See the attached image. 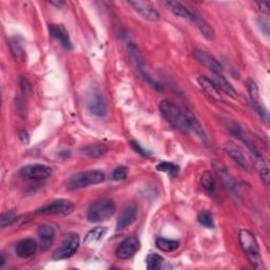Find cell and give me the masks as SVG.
<instances>
[{"mask_svg": "<svg viewBox=\"0 0 270 270\" xmlns=\"http://www.w3.org/2000/svg\"><path fill=\"white\" fill-rule=\"evenodd\" d=\"M116 211L115 203L110 198H101L95 201L88 209L87 218L91 223L107 221L114 216Z\"/></svg>", "mask_w": 270, "mask_h": 270, "instance_id": "obj_4", "label": "cell"}, {"mask_svg": "<svg viewBox=\"0 0 270 270\" xmlns=\"http://www.w3.org/2000/svg\"><path fill=\"white\" fill-rule=\"evenodd\" d=\"M258 24L260 25L262 32L266 35V36H269V21L268 19L264 18V17H260L258 19Z\"/></svg>", "mask_w": 270, "mask_h": 270, "instance_id": "obj_36", "label": "cell"}, {"mask_svg": "<svg viewBox=\"0 0 270 270\" xmlns=\"http://www.w3.org/2000/svg\"><path fill=\"white\" fill-rule=\"evenodd\" d=\"M87 109L92 115L96 117H104L108 113V104L103 93L98 90H93L87 99Z\"/></svg>", "mask_w": 270, "mask_h": 270, "instance_id": "obj_7", "label": "cell"}, {"mask_svg": "<svg viewBox=\"0 0 270 270\" xmlns=\"http://www.w3.org/2000/svg\"><path fill=\"white\" fill-rule=\"evenodd\" d=\"M51 5L56 6L57 8H61V7H63L65 5V3L64 2H51Z\"/></svg>", "mask_w": 270, "mask_h": 270, "instance_id": "obj_41", "label": "cell"}, {"mask_svg": "<svg viewBox=\"0 0 270 270\" xmlns=\"http://www.w3.org/2000/svg\"><path fill=\"white\" fill-rule=\"evenodd\" d=\"M247 88H248V92L251 98V102H260L259 87H258L257 82H255L252 78L247 79Z\"/></svg>", "mask_w": 270, "mask_h": 270, "instance_id": "obj_32", "label": "cell"}, {"mask_svg": "<svg viewBox=\"0 0 270 270\" xmlns=\"http://www.w3.org/2000/svg\"><path fill=\"white\" fill-rule=\"evenodd\" d=\"M107 233V228L106 227H95L92 230H90L87 235L84 236V244L87 245H94L96 243H98L99 241L103 239L104 236Z\"/></svg>", "mask_w": 270, "mask_h": 270, "instance_id": "obj_26", "label": "cell"}, {"mask_svg": "<svg viewBox=\"0 0 270 270\" xmlns=\"http://www.w3.org/2000/svg\"><path fill=\"white\" fill-rule=\"evenodd\" d=\"M167 8L171 11L175 16L183 18V19H188L192 20L193 19V13L187 8L185 7L182 3L178 2H165L164 3Z\"/></svg>", "mask_w": 270, "mask_h": 270, "instance_id": "obj_22", "label": "cell"}, {"mask_svg": "<svg viewBox=\"0 0 270 270\" xmlns=\"http://www.w3.org/2000/svg\"><path fill=\"white\" fill-rule=\"evenodd\" d=\"M213 169H215L216 173L222 181V183L225 185V187L231 191L234 195H237L238 192V187H237V182L234 178V176L231 174V172L228 170L222 162L215 160L212 163Z\"/></svg>", "mask_w": 270, "mask_h": 270, "instance_id": "obj_10", "label": "cell"}, {"mask_svg": "<svg viewBox=\"0 0 270 270\" xmlns=\"http://www.w3.org/2000/svg\"><path fill=\"white\" fill-rule=\"evenodd\" d=\"M5 263H6V260L4 258V255H2V263H0V266H4Z\"/></svg>", "mask_w": 270, "mask_h": 270, "instance_id": "obj_42", "label": "cell"}, {"mask_svg": "<svg viewBox=\"0 0 270 270\" xmlns=\"http://www.w3.org/2000/svg\"><path fill=\"white\" fill-rule=\"evenodd\" d=\"M127 55L129 57L130 62L133 64L134 67H136L139 71L145 70V58L143 54H141L138 47L132 42H128L127 45Z\"/></svg>", "mask_w": 270, "mask_h": 270, "instance_id": "obj_20", "label": "cell"}, {"mask_svg": "<svg viewBox=\"0 0 270 270\" xmlns=\"http://www.w3.org/2000/svg\"><path fill=\"white\" fill-rule=\"evenodd\" d=\"M49 31L51 36L54 37L55 39H57L66 50L71 51L73 49L69 33L63 24H51L49 27Z\"/></svg>", "mask_w": 270, "mask_h": 270, "instance_id": "obj_17", "label": "cell"}, {"mask_svg": "<svg viewBox=\"0 0 270 270\" xmlns=\"http://www.w3.org/2000/svg\"><path fill=\"white\" fill-rule=\"evenodd\" d=\"M224 151L227 153V155H229L241 168L249 171L251 168L250 163L247 160L246 155L244 154L243 149H242L238 145L233 143V141H227V143L224 145Z\"/></svg>", "mask_w": 270, "mask_h": 270, "instance_id": "obj_12", "label": "cell"}, {"mask_svg": "<svg viewBox=\"0 0 270 270\" xmlns=\"http://www.w3.org/2000/svg\"><path fill=\"white\" fill-rule=\"evenodd\" d=\"M37 243L34 238H23L16 244L15 252L21 259H29L36 253Z\"/></svg>", "mask_w": 270, "mask_h": 270, "instance_id": "obj_16", "label": "cell"}, {"mask_svg": "<svg viewBox=\"0 0 270 270\" xmlns=\"http://www.w3.org/2000/svg\"><path fill=\"white\" fill-rule=\"evenodd\" d=\"M201 184L203 188L209 193L213 194L216 191V182L210 172L205 171L201 176Z\"/></svg>", "mask_w": 270, "mask_h": 270, "instance_id": "obj_30", "label": "cell"}, {"mask_svg": "<svg viewBox=\"0 0 270 270\" xmlns=\"http://www.w3.org/2000/svg\"><path fill=\"white\" fill-rule=\"evenodd\" d=\"M137 218V207L135 204L128 205L121 213V216L117 220L116 228L117 230H124L128 227H130Z\"/></svg>", "mask_w": 270, "mask_h": 270, "instance_id": "obj_15", "label": "cell"}, {"mask_svg": "<svg viewBox=\"0 0 270 270\" xmlns=\"http://www.w3.org/2000/svg\"><path fill=\"white\" fill-rule=\"evenodd\" d=\"M212 81L215 82V84L220 91H223L224 93H226L227 95H229L233 98L236 97L237 93L235 89L232 87V84L223 76V74H215V77H213Z\"/></svg>", "mask_w": 270, "mask_h": 270, "instance_id": "obj_25", "label": "cell"}, {"mask_svg": "<svg viewBox=\"0 0 270 270\" xmlns=\"http://www.w3.org/2000/svg\"><path fill=\"white\" fill-rule=\"evenodd\" d=\"M155 246L164 252H172L179 247V243L174 239H169L165 237H158L155 239Z\"/></svg>", "mask_w": 270, "mask_h": 270, "instance_id": "obj_27", "label": "cell"}, {"mask_svg": "<svg viewBox=\"0 0 270 270\" xmlns=\"http://www.w3.org/2000/svg\"><path fill=\"white\" fill-rule=\"evenodd\" d=\"M128 174H129V170H128V168L125 166H119L113 171L112 179L116 182L125 181L128 177Z\"/></svg>", "mask_w": 270, "mask_h": 270, "instance_id": "obj_33", "label": "cell"}, {"mask_svg": "<svg viewBox=\"0 0 270 270\" xmlns=\"http://www.w3.org/2000/svg\"><path fill=\"white\" fill-rule=\"evenodd\" d=\"M9 46L14 59L18 63H23L26 58V55L19 38L17 37L9 38Z\"/></svg>", "mask_w": 270, "mask_h": 270, "instance_id": "obj_23", "label": "cell"}, {"mask_svg": "<svg viewBox=\"0 0 270 270\" xmlns=\"http://www.w3.org/2000/svg\"><path fill=\"white\" fill-rule=\"evenodd\" d=\"M38 236L42 250H47L55 239V229L49 224H42L38 228Z\"/></svg>", "mask_w": 270, "mask_h": 270, "instance_id": "obj_19", "label": "cell"}, {"mask_svg": "<svg viewBox=\"0 0 270 270\" xmlns=\"http://www.w3.org/2000/svg\"><path fill=\"white\" fill-rule=\"evenodd\" d=\"M19 174L25 179L42 181L47 179L52 174V168L42 164L26 165L19 170Z\"/></svg>", "mask_w": 270, "mask_h": 270, "instance_id": "obj_8", "label": "cell"}, {"mask_svg": "<svg viewBox=\"0 0 270 270\" xmlns=\"http://www.w3.org/2000/svg\"><path fill=\"white\" fill-rule=\"evenodd\" d=\"M257 6L259 7V10L262 12V13H268L269 12V5L268 3H257Z\"/></svg>", "mask_w": 270, "mask_h": 270, "instance_id": "obj_40", "label": "cell"}, {"mask_svg": "<svg viewBox=\"0 0 270 270\" xmlns=\"http://www.w3.org/2000/svg\"><path fill=\"white\" fill-rule=\"evenodd\" d=\"M75 210V205L69 200H56L53 201L44 207L39 208L36 211V215L39 216H70Z\"/></svg>", "mask_w": 270, "mask_h": 270, "instance_id": "obj_5", "label": "cell"}, {"mask_svg": "<svg viewBox=\"0 0 270 270\" xmlns=\"http://www.w3.org/2000/svg\"><path fill=\"white\" fill-rule=\"evenodd\" d=\"M192 20L195 22L197 29L200 30V32L202 33V35L206 39H208V40L215 39V36H216L215 30H213V27L204 18L197 16L196 14L193 13V19Z\"/></svg>", "mask_w": 270, "mask_h": 270, "instance_id": "obj_24", "label": "cell"}, {"mask_svg": "<svg viewBox=\"0 0 270 270\" xmlns=\"http://www.w3.org/2000/svg\"><path fill=\"white\" fill-rule=\"evenodd\" d=\"M140 243L136 236H130L125 238L116 248L115 254L121 260H129L134 257L135 253L139 250Z\"/></svg>", "mask_w": 270, "mask_h": 270, "instance_id": "obj_11", "label": "cell"}, {"mask_svg": "<svg viewBox=\"0 0 270 270\" xmlns=\"http://www.w3.org/2000/svg\"><path fill=\"white\" fill-rule=\"evenodd\" d=\"M79 235L77 233H69L67 234L59 247L55 250L53 254L54 260H66L76 253L79 247Z\"/></svg>", "mask_w": 270, "mask_h": 270, "instance_id": "obj_6", "label": "cell"}, {"mask_svg": "<svg viewBox=\"0 0 270 270\" xmlns=\"http://www.w3.org/2000/svg\"><path fill=\"white\" fill-rule=\"evenodd\" d=\"M193 55L198 63H200L202 66H204L205 68H207L209 71H211L212 73H215V74L223 73L222 65L208 52L201 50V49H195L193 50Z\"/></svg>", "mask_w": 270, "mask_h": 270, "instance_id": "obj_13", "label": "cell"}, {"mask_svg": "<svg viewBox=\"0 0 270 270\" xmlns=\"http://www.w3.org/2000/svg\"><path fill=\"white\" fill-rule=\"evenodd\" d=\"M128 4H129L141 17L147 19L148 21L159 22L161 20L159 12L156 11L154 6L150 2H147V0H130V2H128Z\"/></svg>", "mask_w": 270, "mask_h": 270, "instance_id": "obj_9", "label": "cell"}, {"mask_svg": "<svg viewBox=\"0 0 270 270\" xmlns=\"http://www.w3.org/2000/svg\"><path fill=\"white\" fill-rule=\"evenodd\" d=\"M108 147L103 144V143H95V144H90L84 146L80 149L81 153L83 155L88 156L90 159H99L104 156L105 154H107L108 152Z\"/></svg>", "mask_w": 270, "mask_h": 270, "instance_id": "obj_21", "label": "cell"}, {"mask_svg": "<svg viewBox=\"0 0 270 270\" xmlns=\"http://www.w3.org/2000/svg\"><path fill=\"white\" fill-rule=\"evenodd\" d=\"M2 227L3 228H6L7 226H10L12 225L14 222L16 221V217H15V213H14L13 211H8V212H5L2 215Z\"/></svg>", "mask_w": 270, "mask_h": 270, "instance_id": "obj_35", "label": "cell"}, {"mask_svg": "<svg viewBox=\"0 0 270 270\" xmlns=\"http://www.w3.org/2000/svg\"><path fill=\"white\" fill-rule=\"evenodd\" d=\"M197 222L200 223L202 226L206 227V228L212 229L215 228V221H213V216L212 213L208 210H204L198 213L197 216Z\"/></svg>", "mask_w": 270, "mask_h": 270, "instance_id": "obj_31", "label": "cell"}, {"mask_svg": "<svg viewBox=\"0 0 270 270\" xmlns=\"http://www.w3.org/2000/svg\"><path fill=\"white\" fill-rule=\"evenodd\" d=\"M197 82L200 84V87L203 89V91L215 102L223 103V96L221 94V91L218 89V87L215 84L211 79H209L206 76H200L197 78Z\"/></svg>", "mask_w": 270, "mask_h": 270, "instance_id": "obj_18", "label": "cell"}, {"mask_svg": "<svg viewBox=\"0 0 270 270\" xmlns=\"http://www.w3.org/2000/svg\"><path fill=\"white\" fill-rule=\"evenodd\" d=\"M251 106L253 108V110L258 113L259 116L261 117V119H263L265 123H268V112L267 110L260 104V102H251Z\"/></svg>", "mask_w": 270, "mask_h": 270, "instance_id": "obj_34", "label": "cell"}, {"mask_svg": "<svg viewBox=\"0 0 270 270\" xmlns=\"http://www.w3.org/2000/svg\"><path fill=\"white\" fill-rule=\"evenodd\" d=\"M238 241L242 249L245 252L249 262L254 267H263V260L261 257L260 247L254 235L246 229H242L238 232Z\"/></svg>", "mask_w": 270, "mask_h": 270, "instance_id": "obj_2", "label": "cell"}, {"mask_svg": "<svg viewBox=\"0 0 270 270\" xmlns=\"http://www.w3.org/2000/svg\"><path fill=\"white\" fill-rule=\"evenodd\" d=\"M131 146H132V148L136 151V152H138L139 154H141V155H145V156H148V155H150V153L149 152H147L145 149H143V148H141L140 147V145L138 144V143H136V141H132V143H131Z\"/></svg>", "mask_w": 270, "mask_h": 270, "instance_id": "obj_37", "label": "cell"}, {"mask_svg": "<svg viewBox=\"0 0 270 270\" xmlns=\"http://www.w3.org/2000/svg\"><path fill=\"white\" fill-rule=\"evenodd\" d=\"M160 112L165 121L174 127L175 129L184 133L190 132L188 126V109L175 104L172 101L165 99L160 104Z\"/></svg>", "mask_w": 270, "mask_h": 270, "instance_id": "obj_1", "label": "cell"}, {"mask_svg": "<svg viewBox=\"0 0 270 270\" xmlns=\"http://www.w3.org/2000/svg\"><path fill=\"white\" fill-rule=\"evenodd\" d=\"M106 179V175L101 170H89V171H82L76 173L70 177L68 181L69 190L82 189L93 185L101 184Z\"/></svg>", "mask_w": 270, "mask_h": 270, "instance_id": "obj_3", "label": "cell"}, {"mask_svg": "<svg viewBox=\"0 0 270 270\" xmlns=\"http://www.w3.org/2000/svg\"><path fill=\"white\" fill-rule=\"evenodd\" d=\"M19 138H20L21 143L23 145H27V144L30 143V136H29V134H27V132L25 130H21L19 132Z\"/></svg>", "mask_w": 270, "mask_h": 270, "instance_id": "obj_39", "label": "cell"}, {"mask_svg": "<svg viewBox=\"0 0 270 270\" xmlns=\"http://www.w3.org/2000/svg\"><path fill=\"white\" fill-rule=\"evenodd\" d=\"M156 169H158V171L165 172L171 177H175L179 171L178 166L174 165L173 163H169V162H162L161 164L156 166Z\"/></svg>", "mask_w": 270, "mask_h": 270, "instance_id": "obj_29", "label": "cell"}, {"mask_svg": "<svg viewBox=\"0 0 270 270\" xmlns=\"http://www.w3.org/2000/svg\"><path fill=\"white\" fill-rule=\"evenodd\" d=\"M164 258L158 253H150L146 259L147 269L148 270H158L161 269L164 264Z\"/></svg>", "mask_w": 270, "mask_h": 270, "instance_id": "obj_28", "label": "cell"}, {"mask_svg": "<svg viewBox=\"0 0 270 270\" xmlns=\"http://www.w3.org/2000/svg\"><path fill=\"white\" fill-rule=\"evenodd\" d=\"M248 148L250 150L251 158H252L255 169H257V171L259 172L261 178L263 179L266 186H268L269 181H270V174H269V167L265 159L263 158V155L260 153V151L253 146V144L250 145Z\"/></svg>", "mask_w": 270, "mask_h": 270, "instance_id": "obj_14", "label": "cell"}, {"mask_svg": "<svg viewBox=\"0 0 270 270\" xmlns=\"http://www.w3.org/2000/svg\"><path fill=\"white\" fill-rule=\"evenodd\" d=\"M20 87H21V89H22V91L24 93H30L31 92V84H30L29 81H27V79H25V78H21Z\"/></svg>", "mask_w": 270, "mask_h": 270, "instance_id": "obj_38", "label": "cell"}]
</instances>
